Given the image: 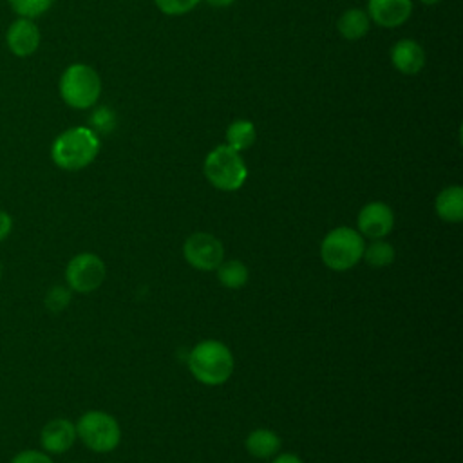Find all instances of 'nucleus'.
Masks as SVG:
<instances>
[{"label": "nucleus", "instance_id": "nucleus-24", "mask_svg": "<svg viewBox=\"0 0 463 463\" xmlns=\"http://www.w3.org/2000/svg\"><path fill=\"white\" fill-rule=\"evenodd\" d=\"M11 232H13V217L5 210H0V242L5 241Z\"/></svg>", "mask_w": 463, "mask_h": 463}, {"label": "nucleus", "instance_id": "nucleus-10", "mask_svg": "<svg viewBox=\"0 0 463 463\" xmlns=\"http://www.w3.org/2000/svg\"><path fill=\"white\" fill-rule=\"evenodd\" d=\"M5 43L14 56L27 58L40 45V31L31 18L18 16L5 33Z\"/></svg>", "mask_w": 463, "mask_h": 463}, {"label": "nucleus", "instance_id": "nucleus-4", "mask_svg": "<svg viewBox=\"0 0 463 463\" xmlns=\"http://www.w3.org/2000/svg\"><path fill=\"white\" fill-rule=\"evenodd\" d=\"M60 96L72 109L92 107L101 94V80L98 72L85 63L69 65L60 78Z\"/></svg>", "mask_w": 463, "mask_h": 463}, {"label": "nucleus", "instance_id": "nucleus-19", "mask_svg": "<svg viewBox=\"0 0 463 463\" xmlns=\"http://www.w3.org/2000/svg\"><path fill=\"white\" fill-rule=\"evenodd\" d=\"M365 262L373 268H385L394 260V248L380 239H374L369 246H364Z\"/></svg>", "mask_w": 463, "mask_h": 463}, {"label": "nucleus", "instance_id": "nucleus-28", "mask_svg": "<svg viewBox=\"0 0 463 463\" xmlns=\"http://www.w3.org/2000/svg\"><path fill=\"white\" fill-rule=\"evenodd\" d=\"M0 279H2V262H0Z\"/></svg>", "mask_w": 463, "mask_h": 463}, {"label": "nucleus", "instance_id": "nucleus-14", "mask_svg": "<svg viewBox=\"0 0 463 463\" xmlns=\"http://www.w3.org/2000/svg\"><path fill=\"white\" fill-rule=\"evenodd\" d=\"M436 213L447 222H459L463 219V188L454 184L443 188L436 197Z\"/></svg>", "mask_w": 463, "mask_h": 463}, {"label": "nucleus", "instance_id": "nucleus-20", "mask_svg": "<svg viewBox=\"0 0 463 463\" xmlns=\"http://www.w3.org/2000/svg\"><path fill=\"white\" fill-rule=\"evenodd\" d=\"M11 9L22 18H38L43 14L54 0H7Z\"/></svg>", "mask_w": 463, "mask_h": 463}, {"label": "nucleus", "instance_id": "nucleus-9", "mask_svg": "<svg viewBox=\"0 0 463 463\" xmlns=\"http://www.w3.org/2000/svg\"><path fill=\"white\" fill-rule=\"evenodd\" d=\"M358 224V232L360 235H365L369 239H383L385 235L391 233L392 226H394V213L391 210V206H387L385 203L374 201L365 204L356 219Z\"/></svg>", "mask_w": 463, "mask_h": 463}, {"label": "nucleus", "instance_id": "nucleus-27", "mask_svg": "<svg viewBox=\"0 0 463 463\" xmlns=\"http://www.w3.org/2000/svg\"><path fill=\"white\" fill-rule=\"evenodd\" d=\"M421 4H425V5H434V4H438V2H441V0H420Z\"/></svg>", "mask_w": 463, "mask_h": 463}, {"label": "nucleus", "instance_id": "nucleus-21", "mask_svg": "<svg viewBox=\"0 0 463 463\" xmlns=\"http://www.w3.org/2000/svg\"><path fill=\"white\" fill-rule=\"evenodd\" d=\"M71 302V291L63 286H54L45 295V307L52 313H60Z\"/></svg>", "mask_w": 463, "mask_h": 463}, {"label": "nucleus", "instance_id": "nucleus-23", "mask_svg": "<svg viewBox=\"0 0 463 463\" xmlns=\"http://www.w3.org/2000/svg\"><path fill=\"white\" fill-rule=\"evenodd\" d=\"M9 463H54V461H52L51 454H47L43 450L25 449V450H20L18 454H14Z\"/></svg>", "mask_w": 463, "mask_h": 463}, {"label": "nucleus", "instance_id": "nucleus-5", "mask_svg": "<svg viewBox=\"0 0 463 463\" xmlns=\"http://www.w3.org/2000/svg\"><path fill=\"white\" fill-rule=\"evenodd\" d=\"M203 168L210 184L222 192L239 190L248 177V168L242 157L228 145L215 146L206 156Z\"/></svg>", "mask_w": 463, "mask_h": 463}, {"label": "nucleus", "instance_id": "nucleus-13", "mask_svg": "<svg viewBox=\"0 0 463 463\" xmlns=\"http://www.w3.org/2000/svg\"><path fill=\"white\" fill-rule=\"evenodd\" d=\"M391 60H392V65L402 74L412 76V74H418L425 65V52L418 42L405 38L394 43L391 51Z\"/></svg>", "mask_w": 463, "mask_h": 463}, {"label": "nucleus", "instance_id": "nucleus-22", "mask_svg": "<svg viewBox=\"0 0 463 463\" xmlns=\"http://www.w3.org/2000/svg\"><path fill=\"white\" fill-rule=\"evenodd\" d=\"M161 13L170 16H179L192 11L201 0H154Z\"/></svg>", "mask_w": 463, "mask_h": 463}, {"label": "nucleus", "instance_id": "nucleus-26", "mask_svg": "<svg viewBox=\"0 0 463 463\" xmlns=\"http://www.w3.org/2000/svg\"><path fill=\"white\" fill-rule=\"evenodd\" d=\"M204 2L210 4V5H213V7H226V5L233 4L235 0H204Z\"/></svg>", "mask_w": 463, "mask_h": 463}, {"label": "nucleus", "instance_id": "nucleus-25", "mask_svg": "<svg viewBox=\"0 0 463 463\" xmlns=\"http://www.w3.org/2000/svg\"><path fill=\"white\" fill-rule=\"evenodd\" d=\"M271 463H302V461H300V458L295 456V454H280V456H277Z\"/></svg>", "mask_w": 463, "mask_h": 463}, {"label": "nucleus", "instance_id": "nucleus-12", "mask_svg": "<svg viewBox=\"0 0 463 463\" xmlns=\"http://www.w3.org/2000/svg\"><path fill=\"white\" fill-rule=\"evenodd\" d=\"M369 16L382 27L402 25L412 11V0H369Z\"/></svg>", "mask_w": 463, "mask_h": 463}, {"label": "nucleus", "instance_id": "nucleus-2", "mask_svg": "<svg viewBox=\"0 0 463 463\" xmlns=\"http://www.w3.org/2000/svg\"><path fill=\"white\" fill-rule=\"evenodd\" d=\"M188 367L197 382L204 385H221L233 373V354L219 340H203L192 349Z\"/></svg>", "mask_w": 463, "mask_h": 463}, {"label": "nucleus", "instance_id": "nucleus-17", "mask_svg": "<svg viewBox=\"0 0 463 463\" xmlns=\"http://www.w3.org/2000/svg\"><path fill=\"white\" fill-rule=\"evenodd\" d=\"M257 132L251 121L246 119H237L228 125L226 128V145L233 148L235 152L248 150L255 143Z\"/></svg>", "mask_w": 463, "mask_h": 463}, {"label": "nucleus", "instance_id": "nucleus-8", "mask_svg": "<svg viewBox=\"0 0 463 463\" xmlns=\"http://www.w3.org/2000/svg\"><path fill=\"white\" fill-rule=\"evenodd\" d=\"M183 255L186 262L201 271L215 269L224 257V248L212 233H194L183 244Z\"/></svg>", "mask_w": 463, "mask_h": 463}, {"label": "nucleus", "instance_id": "nucleus-7", "mask_svg": "<svg viewBox=\"0 0 463 463\" xmlns=\"http://www.w3.org/2000/svg\"><path fill=\"white\" fill-rule=\"evenodd\" d=\"M105 262L90 251L74 255L65 268V282L69 289L78 293H90L105 280Z\"/></svg>", "mask_w": 463, "mask_h": 463}, {"label": "nucleus", "instance_id": "nucleus-15", "mask_svg": "<svg viewBox=\"0 0 463 463\" xmlns=\"http://www.w3.org/2000/svg\"><path fill=\"white\" fill-rule=\"evenodd\" d=\"M246 449L253 458L268 459L279 452L280 438L268 429H257L246 438Z\"/></svg>", "mask_w": 463, "mask_h": 463}, {"label": "nucleus", "instance_id": "nucleus-18", "mask_svg": "<svg viewBox=\"0 0 463 463\" xmlns=\"http://www.w3.org/2000/svg\"><path fill=\"white\" fill-rule=\"evenodd\" d=\"M217 279L224 288L239 289L248 282V268L241 260H226L217 268Z\"/></svg>", "mask_w": 463, "mask_h": 463}, {"label": "nucleus", "instance_id": "nucleus-3", "mask_svg": "<svg viewBox=\"0 0 463 463\" xmlns=\"http://www.w3.org/2000/svg\"><path fill=\"white\" fill-rule=\"evenodd\" d=\"M364 239L360 232L340 226L331 230L320 246L324 264L333 271H347L356 266L364 255Z\"/></svg>", "mask_w": 463, "mask_h": 463}, {"label": "nucleus", "instance_id": "nucleus-11", "mask_svg": "<svg viewBox=\"0 0 463 463\" xmlns=\"http://www.w3.org/2000/svg\"><path fill=\"white\" fill-rule=\"evenodd\" d=\"M76 425L65 418L47 421L40 432V445L47 454H63L76 441Z\"/></svg>", "mask_w": 463, "mask_h": 463}, {"label": "nucleus", "instance_id": "nucleus-16", "mask_svg": "<svg viewBox=\"0 0 463 463\" xmlns=\"http://www.w3.org/2000/svg\"><path fill=\"white\" fill-rule=\"evenodd\" d=\"M338 33L347 40H358L369 31V16L362 9H347L336 22Z\"/></svg>", "mask_w": 463, "mask_h": 463}, {"label": "nucleus", "instance_id": "nucleus-1", "mask_svg": "<svg viewBox=\"0 0 463 463\" xmlns=\"http://www.w3.org/2000/svg\"><path fill=\"white\" fill-rule=\"evenodd\" d=\"M99 152L98 136L87 127H72L61 132L51 145V159L61 170H81L89 166Z\"/></svg>", "mask_w": 463, "mask_h": 463}, {"label": "nucleus", "instance_id": "nucleus-6", "mask_svg": "<svg viewBox=\"0 0 463 463\" xmlns=\"http://www.w3.org/2000/svg\"><path fill=\"white\" fill-rule=\"evenodd\" d=\"M74 425L76 436L94 452H110L119 445V423L109 412L87 411Z\"/></svg>", "mask_w": 463, "mask_h": 463}]
</instances>
